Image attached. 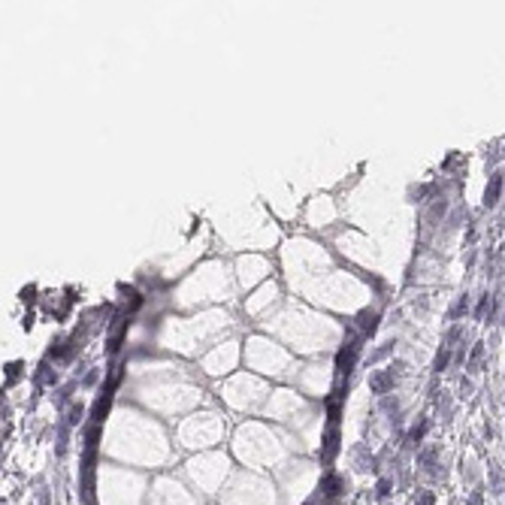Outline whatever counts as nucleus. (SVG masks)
Here are the masks:
<instances>
[{"mask_svg": "<svg viewBox=\"0 0 505 505\" xmlns=\"http://www.w3.org/2000/svg\"><path fill=\"white\" fill-rule=\"evenodd\" d=\"M481 354H484V345L478 342V345L472 348V354H469V366H475V363H478V360H481Z\"/></svg>", "mask_w": 505, "mask_h": 505, "instance_id": "7", "label": "nucleus"}, {"mask_svg": "<svg viewBox=\"0 0 505 505\" xmlns=\"http://www.w3.org/2000/svg\"><path fill=\"white\" fill-rule=\"evenodd\" d=\"M375 327H378V318L369 315V311H363V315H360V330H363V333H372Z\"/></svg>", "mask_w": 505, "mask_h": 505, "instance_id": "4", "label": "nucleus"}, {"mask_svg": "<svg viewBox=\"0 0 505 505\" xmlns=\"http://www.w3.org/2000/svg\"><path fill=\"white\" fill-rule=\"evenodd\" d=\"M372 393H388V388H393V369H384L378 375H372Z\"/></svg>", "mask_w": 505, "mask_h": 505, "instance_id": "2", "label": "nucleus"}, {"mask_svg": "<svg viewBox=\"0 0 505 505\" xmlns=\"http://www.w3.org/2000/svg\"><path fill=\"white\" fill-rule=\"evenodd\" d=\"M354 357H357V345L351 342L342 354H339V363H336V366H339V375H348L351 372V366H354Z\"/></svg>", "mask_w": 505, "mask_h": 505, "instance_id": "3", "label": "nucleus"}, {"mask_svg": "<svg viewBox=\"0 0 505 505\" xmlns=\"http://www.w3.org/2000/svg\"><path fill=\"white\" fill-rule=\"evenodd\" d=\"M82 415H85V408H82V405H73V408H70V418H67V421H70V424H79Z\"/></svg>", "mask_w": 505, "mask_h": 505, "instance_id": "6", "label": "nucleus"}, {"mask_svg": "<svg viewBox=\"0 0 505 505\" xmlns=\"http://www.w3.org/2000/svg\"><path fill=\"white\" fill-rule=\"evenodd\" d=\"M432 502H436V496H432V493H421L418 496V505H432Z\"/></svg>", "mask_w": 505, "mask_h": 505, "instance_id": "8", "label": "nucleus"}, {"mask_svg": "<svg viewBox=\"0 0 505 505\" xmlns=\"http://www.w3.org/2000/svg\"><path fill=\"white\" fill-rule=\"evenodd\" d=\"M499 194H502V176L493 173V176H490V185H487V191H484V206H496V203H499Z\"/></svg>", "mask_w": 505, "mask_h": 505, "instance_id": "1", "label": "nucleus"}, {"mask_svg": "<svg viewBox=\"0 0 505 505\" xmlns=\"http://www.w3.org/2000/svg\"><path fill=\"white\" fill-rule=\"evenodd\" d=\"M448 360H451V345H445V351L436 357V372H442V369L448 366Z\"/></svg>", "mask_w": 505, "mask_h": 505, "instance_id": "5", "label": "nucleus"}]
</instances>
